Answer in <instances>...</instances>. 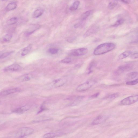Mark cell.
I'll return each mask as SVG.
<instances>
[{"label": "cell", "mask_w": 138, "mask_h": 138, "mask_svg": "<svg viewBox=\"0 0 138 138\" xmlns=\"http://www.w3.org/2000/svg\"><path fill=\"white\" fill-rule=\"evenodd\" d=\"M115 45L112 43H103L98 46L94 50L93 54L95 55H100L108 52L115 48Z\"/></svg>", "instance_id": "6da1fadb"}, {"label": "cell", "mask_w": 138, "mask_h": 138, "mask_svg": "<svg viewBox=\"0 0 138 138\" xmlns=\"http://www.w3.org/2000/svg\"><path fill=\"white\" fill-rule=\"evenodd\" d=\"M34 131V130L31 127H23L16 132L14 136L16 138L23 137L32 134Z\"/></svg>", "instance_id": "7a4b0ae2"}, {"label": "cell", "mask_w": 138, "mask_h": 138, "mask_svg": "<svg viewBox=\"0 0 138 138\" xmlns=\"http://www.w3.org/2000/svg\"><path fill=\"white\" fill-rule=\"evenodd\" d=\"M88 49L82 48L70 50L68 53L69 55L73 56H79L84 55L88 53Z\"/></svg>", "instance_id": "3957f363"}, {"label": "cell", "mask_w": 138, "mask_h": 138, "mask_svg": "<svg viewBox=\"0 0 138 138\" xmlns=\"http://www.w3.org/2000/svg\"><path fill=\"white\" fill-rule=\"evenodd\" d=\"M95 82L93 80H90L81 84L76 88L77 91H84L89 89L95 84Z\"/></svg>", "instance_id": "277c9868"}, {"label": "cell", "mask_w": 138, "mask_h": 138, "mask_svg": "<svg viewBox=\"0 0 138 138\" xmlns=\"http://www.w3.org/2000/svg\"><path fill=\"white\" fill-rule=\"evenodd\" d=\"M138 101V95L131 96L122 100L121 102L123 105H129L133 104Z\"/></svg>", "instance_id": "5b68a950"}, {"label": "cell", "mask_w": 138, "mask_h": 138, "mask_svg": "<svg viewBox=\"0 0 138 138\" xmlns=\"http://www.w3.org/2000/svg\"><path fill=\"white\" fill-rule=\"evenodd\" d=\"M66 82V80L63 78H60L54 80L51 84V88H56L63 86Z\"/></svg>", "instance_id": "8992f818"}, {"label": "cell", "mask_w": 138, "mask_h": 138, "mask_svg": "<svg viewBox=\"0 0 138 138\" xmlns=\"http://www.w3.org/2000/svg\"><path fill=\"white\" fill-rule=\"evenodd\" d=\"M41 27V26L38 24H33L26 31L25 33L26 36H29L34 32L38 29Z\"/></svg>", "instance_id": "52a82bcc"}, {"label": "cell", "mask_w": 138, "mask_h": 138, "mask_svg": "<svg viewBox=\"0 0 138 138\" xmlns=\"http://www.w3.org/2000/svg\"><path fill=\"white\" fill-rule=\"evenodd\" d=\"M21 68L18 64H13L5 67L4 69V71L5 72L17 71L19 70Z\"/></svg>", "instance_id": "ba28073f"}, {"label": "cell", "mask_w": 138, "mask_h": 138, "mask_svg": "<svg viewBox=\"0 0 138 138\" xmlns=\"http://www.w3.org/2000/svg\"><path fill=\"white\" fill-rule=\"evenodd\" d=\"M21 90L19 88H15L5 90L2 91L0 93L1 96H5L11 94L16 93L20 91Z\"/></svg>", "instance_id": "9c48e42d"}, {"label": "cell", "mask_w": 138, "mask_h": 138, "mask_svg": "<svg viewBox=\"0 0 138 138\" xmlns=\"http://www.w3.org/2000/svg\"><path fill=\"white\" fill-rule=\"evenodd\" d=\"M106 118L105 116H98L92 122V125H96L103 123L105 121Z\"/></svg>", "instance_id": "30bf717a"}, {"label": "cell", "mask_w": 138, "mask_h": 138, "mask_svg": "<svg viewBox=\"0 0 138 138\" xmlns=\"http://www.w3.org/2000/svg\"><path fill=\"white\" fill-rule=\"evenodd\" d=\"M63 133L60 132H53L45 134L43 137L44 138H54L63 135Z\"/></svg>", "instance_id": "8fae6325"}, {"label": "cell", "mask_w": 138, "mask_h": 138, "mask_svg": "<svg viewBox=\"0 0 138 138\" xmlns=\"http://www.w3.org/2000/svg\"><path fill=\"white\" fill-rule=\"evenodd\" d=\"M29 107L28 105L23 106L15 109L13 112L17 114H21L29 110Z\"/></svg>", "instance_id": "7c38bea8"}, {"label": "cell", "mask_w": 138, "mask_h": 138, "mask_svg": "<svg viewBox=\"0 0 138 138\" xmlns=\"http://www.w3.org/2000/svg\"><path fill=\"white\" fill-rule=\"evenodd\" d=\"M44 11V9L42 8H39L37 9L33 13V18H38L43 14Z\"/></svg>", "instance_id": "4fadbf2b"}, {"label": "cell", "mask_w": 138, "mask_h": 138, "mask_svg": "<svg viewBox=\"0 0 138 138\" xmlns=\"http://www.w3.org/2000/svg\"><path fill=\"white\" fill-rule=\"evenodd\" d=\"M17 6V3L15 2H12L8 4L5 8V11H9L16 9Z\"/></svg>", "instance_id": "5bb4252c"}, {"label": "cell", "mask_w": 138, "mask_h": 138, "mask_svg": "<svg viewBox=\"0 0 138 138\" xmlns=\"http://www.w3.org/2000/svg\"><path fill=\"white\" fill-rule=\"evenodd\" d=\"M132 54V52L130 51H128L123 52L118 57L119 59H122L128 57L129 56L131 55Z\"/></svg>", "instance_id": "9a60e30c"}, {"label": "cell", "mask_w": 138, "mask_h": 138, "mask_svg": "<svg viewBox=\"0 0 138 138\" xmlns=\"http://www.w3.org/2000/svg\"><path fill=\"white\" fill-rule=\"evenodd\" d=\"M80 4V2L79 1H76L73 3L72 5L70 7V10L71 11H74L76 10Z\"/></svg>", "instance_id": "2e32d148"}, {"label": "cell", "mask_w": 138, "mask_h": 138, "mask_svg": "<svg viewBox=\"0 0 138 138\" xmlns=\"http://www.w3.org/2000/svg\"><path fill=\"white\" fill-rule=\"evenodd\" d=\"M32 48V46L31 45H29V46L26 47L24 49L21 53V55L24 56L26 55L31 50Z\"/></svg>", "instance_id": "e0dca14e"}, {"label": "cell", "mask_w": 138, "mask_h": 138, "mask_svg": "<svg viewBox=\"0 0 138 138\" xmlns=\"http://www.w3.org/2000/svg\"><path fill=\"white\" fill-rule=\"evenodd\" d=\"M31 78V75L29 74L24 75L20 77L19 80L21 82H26L29 80Z\"/></svg>", "instance_id": "ac0fdd59"}, {"label": "cell", "mask_w": 138, "mask_h": 138, "mask_svg": "<svg viewBox=\"0 0 138 138\" xmlns=\"http://www.w3.org/2000/svg\"><path fill=\"white\" fill-rule=\"evenodd\" d=\"M18 21V18L16 17H14L9 20L7 21V24L9 25H13L16 24Z\"/></svg>", "instance_id": "d6986e66"}, {"label": "cell", "mask_w": 138, "mask_h": 138, "mask_svg": "<svg viewBox=\"0 0 138 138\" xmlns=\"http://www.w3.org/2000/svg\"><path fill=\"white\" fill-rule=\"evenodd\" d=\"M12 37L13 35L12 34L8 33L4 36L3 40L5 42H8L11 40Z\"/></svg>", "instance_id": "ffe728a7"}, {"label": "cell", "mask_w": 138, "mask_h": 138, "mask_svg": "<svg viewBox=\"0 0 138 138\" xmlns=\"http://www.w3.org/2000/svg\"><path fill=\"white\" fill-rule=\"evenodd\" d=\"M138 75V73L136 72H133L129 73L127 75V78L129 79H132L136 77Z\"/></svg>", "instance_id": "44dd1931"}, {"label": "cell", "mask_w": 138, "mask_h": 138, "mask_svg": "<svg viewBox=\"0 0 138 138\" xmlns=\"http://www.w3.org/2000/svg\"><path fill=\"white\" fill-rule=\"evenodd\" d=\"M92 13V11H87L86 12L84 13L82 15V20L83 21L85 20Z\"/></svg>", "instance_id": "7402d4cb"}, {"label": "cell", "mask_w": 138, "mask_h": 138, "mask_svg": "<svg viewBox=\"0 0 138 138\" xmlns=\"http://www.w3.org/2000/svg\"><path fill=\"white\" fill-rule=\"evenodd\" d=\"M14 52V51H10L9 52H7L4 53L1 55L0 58L1 59H3L4 58H6L8 56L10 55L11 54L13 53Z\"/></svg>", "instance_id": "603a6c76"}, {"label": "cell", "mask_w": 138, "mask_h": 138, "mask_svg": "<svg viewBox=\"0 0 138 138\" xmlns=\"http://www.w3.org/2000/svg\"><path fill=\"white\" fill-rule=\"evenodd\" d=\"M59 51L58 49L56 48H52L49 49L48 52L51 54H57Z\"/></svg>", "instance_id": "cb8c5ba5"}, {"label": "cell", "mask_w": 138, "mask_h": 138, "mask_svg": "<svg viewBox=\"0 0 138 138\" xmlns=\"http://www.w3.org/2000/svg\"><path fill=\"white\" fill-rule=\"evenodd\" d=\"M138 84V78L133 81H128L126 84L128 85H134Z\"/></svg>", "instance_id": "d4e9b609"}, {"label": "cell", "mask_w": 138, "mask_h": 138, "mask_svg": "<svg viewBox=\"0 0 138 138\" xmlns=\"http://www.w3.org/2000/svg\"><path fill=\"white\" fill-rule=\"evenodd\" d=\"M124 21V20L123 19H120L119 20L115 22V23L113 25V26H118L119 25H121L123 23Z\"/></svg>", "instance_id": "484cf974"}, {"label": "cell", "mask_w": 138, "mask_h": 138, "mask_svg": "<svg viewBox=\"0 0 138 138\" xmlns=\"http://www.w3.org/2000/svg\"><path fill=\"white\" fill-rule=\"evenodd\" d=\"M115 1L111 2L109 3V8L110 9H113L115 7H116L117 5V2Z\"/></svg>", "instance_id": "4316f807"}, {"label": "cell", "mask_w": 138, "mask_h": 138, "mask_svg": "<svg viewBox=\"0 0 138 138\" xmlns=\"http://www.w3.org/2000/svg\"><path fill=\"white\" fill-rule=\"evenodd\" d=\"M71 61V58H66L62 60L61 62L62 63H69Z\"/></svg>", "instance_id": "83f0119b"}, {"label": "cell", "mask_w": 138, "mask_h": 138, "mask_svg": "<svg viewBox=\"0 0 138 138\" xmlns=\"http://www.w3.org/2000/svg\"><path fill=\"white\" fill-rule=\"evenodd\" d=\"M130 58L132 59H136L138 58V52L132 53L130 55Z\"/></svg>", "instance_id": "f1b7e54d"}, {"label": "cell", "mask_w": 138, "mask_h": 138, "mask_svg": "<svg viewBox=\"0 0 138 138\" xmlns=\"http://www.w3.org/2000/svg\"><path fill=\"white\" fill-rule=\"evenodd\" d=\"M118 95L119 94L118 93H114L109 96L108 98L110 99H114L118 97Z\"/></svg>", "instance_id": "f546056e"}, {"label": "cell", "mask_w": 138, "mask_h": 138, "mask_svg": "<svg viewBox=\"0 0 138 138\" xmlns=\"http://www.w3.org/2000/svg\"><path fill=\"white\" fill-rule=\"evenodd\" d=\"M117 1L121 2L126 4H129L130 3V0H117Z\"/></svg>", "instance_id": "4dcf8cb0"}, {"label": "cell", "mask_w": 138, "mask_h": 138, "mask_svg": "<svg viewBox=\"0 0 138 138\" xmlns=\"http://www.w3.org/2000/svg\"><path fill=\"white\" fill-rule=\"evenodd\" d=\"M1 0L2 1H4L6 0Z\"/></svg>", "instance_id": "1f68e13d"}]
</instances>
